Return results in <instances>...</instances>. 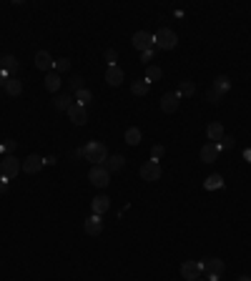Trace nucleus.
I'll use <instances>...</instances> for the list:
<instances>
[{"label": "nucleus", "mask_w": 251, "mask_h": 281, "mask_svg": "<svg viewBox=\"0 0 251 281\" xmlns=\"http://www.w3.org/2000/svg\"><path fill=\"white\" fill-rule=\"evenodd\" d=\"M83 156H86V161H91L93 166H103V161H108V151H106V146H103L101 141H91V143H86Z\"/></svg>", "instance_id": "f257e3e1"}, {"label": "nucleus", "mask_w": 251, "mask_h": 281, "mask_svg": "<svg viewBox=\"0 0 251 281\" xmlns=\"http://www.w3.org/2000/svg\"><path fill=\"white\" fill-rule=\"evenodd\" d=\"M176 43H178V36L171 28H161L153 33V48H158V51H173Z\"/></svg>", "instance_id": "f03ea898"}, {"label": "nucleus", "mask_w": 251, "mask_h": 281, "mask_svg": "<svg viewBox=\"0 0 251 281\" xmlns=\"http://www.w3.org/2000/svg\"><path fill=\"white\" fill-rule=\"evenodd\" d=\"M88 181H91L96 188H106V186L111 183V173H108L106 166H93V168L88 171Z\"/></svg>", "instance_id": "7ed1b4c3"}, {"label": "nucleus", "mask_w": 251, "mask_h": 281, "mask_svg": "<svg viewBox=\"0 0 251 281\" xmlns=\"http://www.w3.org/2000/svg\"><path fill=\"white\" fill-rule=\"evenodd\" d=\"M21 171H23V163H21L16 156H6L3 163H0V173H3V178H8V181L16 178Z\"/></svg>", "instance_id": "20e7f679"}, {"label": "nucleus", "mask_w": 251, "mask_h": 281, "mask_svg": "<svg viewBox=\"0 0 251 281\" xmlns=\"http://www.w3.org/2000/svg\"><path fill=\"white\" fill-rule=\"evenodd\" d=\"M201 273H203V263L201 261H183L181 263V276L186 281H196V278H201Z\"/></svg>", "instance_id": "39448f33"}, {"label": "nucleus", "mask_w": 251, "mask_h": 281, "mask_svg": "<svg viewBox=\"0 0 251 281\" xmlns=\"http://www.w3.org/2000/svg\"><path fill=\"white\" fill-rule=\"evenodd\" d=\"M201 263H203V271L208 273V281H218V276L226 271V263L221 258H206Z\"/></svg>", "instance_id": "423d86ee"}, {"label": "nucleus", "mask_w": 251, "mask_h": 281, "mask_svg": "<svg viewBox=\"0 0 251 281\" xmlns=\"http://www.w3.org/2000/svg\"><path fill=\"white\" fill-rule=\"evenodd\" d=\"M21 71V63H18V58L16 56H3L0 58V73H3L6 78H16V73Z\"/></svg>", "instance_id": "0eeeda50"}, {"label": "nucleus", "mask_w": 251, "mask_h": 281, "mask_svg": "<svg viewBox=\"0 0 251 281\" xmlns=\"http://www.w3.org/2000/svg\"><path fill=\"white\" fill-rule=\"evenodd\" d=\"M131 43H133V48H138L141 53H143V51H151V48H153V33H148V31H138V33H133Z\"/></svg>", "instance_id": "6e6552de"}, {"label": "nucleus", "mask_w": 251, "mask_h": 281, "mask_svg": "<svg viewBox=\"0 0 251 281\" xmlns=\"http://www.w3.org/2000/svg\"><path fill=\"white\" fill-rule=\"evenodd\" d=\"M141 178H143V181H158V178H161V166H158V161H146V163L141 166Z\"/></svg>", "instance_id": "1a4fd4ad"}, {"label": "nucleus", "mask_w": 251, "mask_h": 281, "mask_svg": "<svg viewBox=\"0 0 251 281\" xmlns=\"http://www.w3.org/2000/svg\"><path fill=\"white\" fill-rule=\"evenodd\" d=\"M68 118H71L76 126H86V121H88V111H86V106L73 103V106L68 108Z\"/></svg>", "instance_id": "9d476101"}, {"label": "nucleus", "mask_w": 251, "mask_h": 281, "mask_svg": "<svg viewBox=\"0 0 251 281\" xmlns=\"http://www.w3.org/2000/svg\"><path fill=\"white\" fill-rule=\"evenodd\" d=\"M43 163H46V158H41L38 153H31V156H26V161H23V171H26V173H38V171L43 168Z\"/></svg>", "instance_id": "9b49d317"}, {"label": "nucleus", "mask_w": 251, "mask_h": 281, "mask_svg": "<svg viewBox=\"0 0 251 281\" xmlns=\"http://www.w3.org/2000/svg\"><path fill=\"white\" fill-rule=\"evenodd\" d=\"M83 228H86V233H88V236H101V231H103V218L93 213V216H88V218H86Z\"/></svg>", "instance_id": "f8f14e48"}, {"label": "nucleus", "mask_w": 251, "mask_h": 281, "mask_svg": "<svg viewBox=\"0 0 251 281\" xmlns=\"http://www.w3.org/2000/svg\"><path fill=\"white\" fill-rule=\"evenodd\" d=\"M178 103H181V96L178 93H166L161 98V111L163 113H173V111H178Z\"/></svg>", "instance_id": "ddd939ff"}, {"label": "nucleus", "mask_w": 251, "mask_h": 281, "mask_svg": "<svg viewBox=\"0 0 251 281\" xmlns=\"http://www.w3.org/2000/svg\"><path fill=\"white\" fill-rule=\"evenodd\" d=\"M218 153H221L218 143H206V146L201 148V161H203V163H213V161L218 158Z\"/></svg>", "instance_id": "4468645a"}, {"label": "nucleus", "mask_w": 251, "mask_h": 281, "mask_svg": "<svg viewBox=\"0 0 251 281\" xmlns=\"http://www.w3.org/2000/svg\"><path fill=\"white\" fill-rule=\"evenodd\" d=\"M106 83L108 86H121L123 83V71L118 66H108L106 68Z\"/></svg>", "instance_id": "2eb2a0df"}, {"label": "nucleus", "mask_w": 251, "mask_h": 281, "mask_svg": "<svg viewBox=\"0 0 251 281\" xmlns=\"http://www.w3.org/2000/svg\"><path fill=\"white\" fill-rule=\"evenodd\" d=\"M53 63H56V61L51 58V53H48V51H38V53H36V66H38L41 71H51V68H53Z\"/></svg>", "instance_id": "dca6fc26"}, {"label": "nucleus", "mask_w": 251, "mask_h": 281, "mask_svg": "<svg viewBox=\"0 0 251 281\" xmlns=\"http://www.w3.org/2000/svg\"><path fill=\"white\" fill-rule=\"evenodd\" d=\"M223 136H226V131H223V126H221V123H211V126L206 128V138H208L211 143H216V141L221 143V138H223Z\"/></svg>", "instance_id": "f3484780"}, {"label": "nucleus", "mask_w": 251, "mask_h": 281, "mask_svg": "<svg viewBox=\"0 0 251 281\" xmlns=\"http://www.w3.org/2000/svg\"><path fill=\"white\" fill-rule=\"evenodd\" d=\"M108 206H111L108 196H96V198L91 201V208H93V213H96V216H103V213L108 211Z\"/></svg>", "instance_id": "a211bd4d"}, {"label": "nucleus", "mask_w": 251, "mask_h": 281, "mask_svg": "<svg viewBox=\"0 0 251 281\" xmlns=\"http://www.w3.org/2000/svg\"><path fill=\"white\" fill-rule=\"evenodd\" d=\"M126 166V158L123 156H108V161H106V168H108V173H116V171H121Z\"/></svg>", "instance_id": "6ab92c4d"}, {"label": "nucleus", "mask_w": 251, "mask_h": 281, "mask_svg": "<svg viewBox=\"0 0 251 281\" xmlns=\"http://www.w3.org/2000/svg\"><path fill=\"white\" fill-rule=\"evenodd\" d=\"M21 91H23V83H21L18 78H8V81H6V93H8L11 98L21 96Z\"/></svg>", "instance_id": "aec40b11"}, {"label": "nucleus", "mask_w": 251, "mask_h": 281, "mask_svg": "<svg viewBox=\"0 0 251 281\" xmlns=\"http://www.w3.org/2000/svg\"><path fill=\"white\" fill-rule=\"evenodd\" d=\"M61 88V76L53 71V73H46V91H51V93H56Z\"/></svg>", "instance_id": "412c9836"}, {"label": "nucleus", "mask_w": 251, "mask_h": 281, "mask_svg": "<svg viewBox=\"0 0 251 281\" xmlns=\"http://www.w3.org/2000/svg\"><path fill=\"white\" fill-rule=\"evenodd\" d=\"M156 81H161V68L158 66H146V83L151 86Z\"/></svg>", "instance_id": "4be33fe9"}, {"label": "nucleus", "mask_w": 251, "mask_h": 281, "mask_svg": "<svg viewBox=\"0 0 251 281\" xmlns=\"http://www.w3.org/2000/svg\"><path fill=\"white\" fill-rule=\"evenodd\" d=\"M148 83H146V78H141V81H133V86H131V93L133 96H146L148 93Z\"/></svg>", "instance_id": "5701e85b"}, {"label": "nucleus", "mask_w": 251, "mask_h": 281, "mask_svg": "<svg viewBox=\"0 0 251 281\" xmlns=\"http://www.w3.org/2000/svg\"><path fill=\"white\" fill-rule=\"evenodd\" d=\"M228 88H231V81H228L226 76H218V78L213 81V91H218L221 96H223V93H226Z\"/></svg>", "instance_id": "b1692460"}, {"label": "nucleus", "mask_w": 251, "mask_h": 281, "mask_svg": "<svg viewBox=\"0 0 251 281\" xmlns=\"http://www.w3.org/2000/svg\"><path fill=\"white\" fill-rule=\"evenodd\" d=\"M176 93H178L181 98H183V96H186V98H191V96L196 93V86H193V81H183V83H181V88H178Z\"/></svg>", "instance_id": "393cba45"}, {"label": "nucleus", "mask_w": 251, "mask_h": 281, "mask_svg": "<svg viewBox=\"0 0 251 281\" xmlns=\"http://www.w3.org/2000/svg\"><path fill=\"white\" fill-rule=\"evenodd\" d=\"M126 143L128 146H138L141 143V128H128L126 131Z\"/></svg>", "instance_id": "a878e982"}, {"label": "nucleus", "mask_w": 251, "mask_h": 281, "mask_svg": "<svg viewBox=\"0 0 251 281\" xmlns=\"http://www.w3.org/2000/svg\"><path fill=\"white\" fill-rule=\"evenodd\" d=\"M91 98H93V93H91L88 88H81V91L76 93V103H81V106H88Z\"/></svg>", "instance_id": "bb28decb"}, {"label": "nucleus", "mask_w": 251, "mask_h": 281, "mask_svg": "<svg viewBox=\"0 0 251 281\" xmlns=\"http://www.w3.org/2000/svg\"><path fill=\"white\" fill-rule=\"evenodd\" d=\"M53 106H56L58 111H68V108L73 106V101H71V96H58V98L53 101Z\"/></svg>", "instance_id": "cd10ccee"}, {"label": "nucleus", "mask_w": 251, "mask_h": 281, "mask_svg": "<svg viewBox=\"0 0 251 281\" xmlns=\"http://www.w3.org/2000/svg\"><path fill=\"white\" fill-rule=\"evenodd\" d=\"M53 68H56L58 76H61V73H68V71H71V61H68V58H58V61L53 63Z\"/></svg>", "instance_id": "c85d7f7f"}, {"label": "nucleus", "mask_w": 251, "mask_h": 281, "mask_svg": "<svg viewBox=\"0 0 251 281\" xmlns=\"http://www.w3.org/2000/svg\"><path fill=\"white\" fill-rule=\"evenodd\" d=\"M206 101H208V103H213V106H218V103L223 101V96H221L218 91H213V88H208V91H206Z\"/></svg>", "instance_id": "c756f323"}, {"label": "nucleus", "mask_w": 251, "mask_h": 281, "mask_svg": "<svg viewBox=\"0 0 251 281\" xmlns=\"http://www.w3.org/2000/svg\"><path fill=\"white\" fill-rule=\"evenodd\" d=\"M163 153H166V148H163L161 143H156V146L151 148V161H161V158H163Z\"/></svg>", "instance_id": "7c9ffc66"}, {"label": "nucleus", "mask_w": 251, "mask_h": 281, "mask_svg": "<svg viewBox=\"0 0 251 281\" xmlns=\"http://www.w3.org/2000/svg\"><path fill=\"white\" fill-rule=\"evenodd\" d=\"M18 148V143L16 141H6L3 146H0V153H6V156H13V151Z\"/></svg>", "instance_id": "2f4dec72"}, {"label": "nucleus", "mask_w": 251, "mask_h": 281, "mask_svg": "<svg viewBox=\"0 0 251 281\" xmlns=\"http://www.w3.org/2000/svg\"><path fill=\"white\" fill-rule=\"evenodd\" d=\"M68 86H71V91H73V93H78V91L83 88V78H81V76H73V78L68 81Z\"/></svg>", "instance_id": "473e14b6"}, {"label": "nucleus", "mask_w": 251, "mask_h": 281, "mask_svg": "<svg viewBox=\"0 0 251 281\" xmlns=\"http://www.w3.org/2000/svg\"><path fill=\"white\" fill-rule=\"evenodd\" d=\"M233 146H236V138H233V136H223V138H221V143H218V148H226V151H228V148H233Z\"/></svg>", "instance_id": "72a5a7b5"}, {"label": "nucleus", "mask_w": 251, "mask_h": 281, "mask_svg": "<svg viewBox=\"0 0 251 281\" xmlns=\"http://www.w3.org/2000/svg\"><path fill=\"white\" fill-rule=\"evenodd\" d=\"M116 58H118V53H116L113 48H108V51H106V63H108V66H116Z\"/></svg>", "instance_id": "f704fd0d"}, {"label": "nucleus", "mask_w": 251, "mask_h": 281, "mask_svg": "<svg viewBox=\"0 0 251 281\" xmlns=\"http://www.w3.org/2000/svg\"><path fill=\"white\" fill-rule=\"evenodd\" d=\"M218 186H221V176H211L206 181V188H218Z\"/></svg>", "instance_id": "c9c22d12"}, {"label": "nucleus", "mask_w": 251, "mask_h": 281, "mask_svg": "<svg viewBox=\"0 0 251 281\" xmlns=\"http://www.w3.org/2000/svg\"><path fill=\"white\" fill-rule=\"evenodd\" d=\"M151 58H153V51H143V53H141V61H143V63H148Z\"/></svg>", "instance_id": "e433bc0d"}, {"label": "nucleus", "mask_w": 251, "mask_h": 281, "mask_svg": "<svg viewBox=\"0 0 251 281\" xmlns=\"http://www.w3.org/2000/svg\"><path fill=\"white\" fill-rule=\"evenodd\" d=\"M8 191V178H0V193Z\"/></svg>", "instance_id": "4c0bfd02"}, {"label": "nucleus", "mask_w": 251, "mask_h": 281, "mask_svg": "<svg viewBox=\"0 0 251 281\" xmlns=\"http://www.w3.org/2000/svg\"><path fill=\"white\" fill-rule=\"evenodd\" d=\"M6 81H8V78H6L3 73H0V88H6Z\"/></svg>", "instance_id": "58836bf2"}, {"label": "nucleus", "mask_w": 251, "mask_h": 281, "mask_svg": "<svg viewBox=\"0 0 251 281\" xmlns=\"http://www.w3.org/2000/svg\"><path fill=\"white\" fill-rule=\"evenodd\" d=\"M238 281H251V276H241V278H238Z\"/></svg>", "instance_id": "ea45409f"}, {"label": "nucleus", "mask_w": 251, "mask_h": 281, "mask_svg": "<svg viewBox=\"0 0 251 281\" xmlns=\"http://www.w3.org/2000/svg\"><path fill=\"white\" fill-rule=\"evenodd\" d=\"M196 281H203V278H196Z\"/></svg>", "instance_id": "a19ab883"}]
</instances>
